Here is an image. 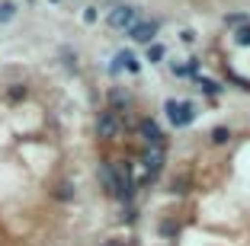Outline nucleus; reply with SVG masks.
Returning a JSON list of instances; mask_svg holds the SVG:
<instances>
[{"label": "nucleus", "mask_w": 250, "mask_h": 246, "mask_svg": "<svg viewBox=\"0 0 250 246\" xmlns=\"http://www.w3.org/2000/svg\"><path fill=\"white\" fill-rule=\"evenodd\" d=\"M161 237L177 240L180 237V224H177V221H161Z\"/></svg>", "instance_id": "ddd939ff"}, {"label": "nucleus", "mask_w": 250, "mask_h": 246, "mask_svg": "<svg viewBox=\"0 0 250 246\" xmlns=\"http://www.w3.org/2000/svg\"><path fill=\"white\" fill-rule=\"evenodd\" d=\"M196 83H199V90L206 96H218L221 93V83L218 80H208V77H196Z\"/></svg>", "instance_id": "9d476101"}, {"label": "nucleus", "mask_w": 250, "mask_h": 246, "mask_svg": "<svg viewBox=\"0 0 250 246\" xmlns=\"http://www.w3.org/2000/svg\"><path fill=\"white\" fill-rule=\"evenodd\" d=\"M234 42H237V45H244V48L250 45V22H247V26H241V29L234 32Z\"/></svg>", "instance_id": "6ab92c4d"}, {"label": "nucleus", "mask_w": 250, "mask_h": 246, "mask_svg": "<svg viewBox=\"0 0 250 246\" xmlns=\"http://www.w3.org/2000/svg\"><path fill=\"white\" fill-rule=\"evenodd\" d=\"M183 42H196V32H192V29H183Z\"/></svg>", "instance_id": "4be33fe9"}, {"label": "nucleus", "mask_w": 250, "mask_h": 246, "mask_svg": "<svg viewBox=\"0 0 250 246\" xmlns=\"http://www.w3.org/2000/svg\"><path fill=\"white\" fill-rule=\"evenodd\" d=\"M122 67H125L128 74H138V71H141V61L135 58L132 51H119L116 58H112V74H119Z\"/></svg>", "instance_id": "6e6552de"}, {"label": "nucleus", "mask_w": 250, "mask_h": 246, "mask_svg": "<svg viewBox=\"0 0 250 246\" xmlns=\"http://www.w3.org/2000/svg\"><path fill=\"white\" fill-rule=\"evenodd\" d=\"M96 134H100V141H106V144L119 141L122 138V115H116L112 109H103V112L96 115Z\"/></svg>", "instance_id": "f03ea898"}, {"label": "nucleus", "mask_w": 250, "mask_h": 246, "mask_svg": "<svg viewBox=\"0 0 250 246\" xmlns=\"http://www.w3.org/2000/svg\"><path fill=\"white\" fill-rule=\"evenodd\" d=\"M189 176H173V182H170V192H173V195H186V192H189Z\"/></svg>", "instance_id": "9b49d317"}, {"label": "nucleus", "mask_w": 250, "mask_h": 246, "mask_svg": "<svg viewBox=\"0 0 250 246\" xmlns=\"http://www.w3.org/2000/svg\"><path fill=\"white\" fill-rule=\"evenodd\" d=\"M138 138L145 141V147H164L167 144V134L161 131V125L154 118H141L138 122Z\"/></svg>", "instance_id": "7ed1b4c3"}, {"label": "nucleus", "mask_w": 250, "mask_h": 246, "mask_svg": "<svg viewBox=\"0 0 250 246\" xmlns=\"http://www.w3.org/2000/svg\"><path fill=\"white\" fill-rule=\"evenodd\" d=\"M250 16L247 13H228L225 16V26H234V29H241V26H247Z\"/></svg>", "instance_id": "dca6fc26"}, {"label": "nucleus", "mask_w": 250, "mask_h": 246, "mask_svg": "<svg viewBox=\"0 0 250 246\" xmlns=\"http://www.w3.org/2000/svg\"><path fill=\"white\" fill-rule=\"evenodd\" d=\"M228 141H231V128H225V125H218V128H215L212 131V144H228Z\"/></svg>", "instance_id": "2eb2a0df"}, {"label": "nucleus", "mask_w": 250, "mask_h": 246, "mask_svg": "<svg viewBox=\"0 0 250 246\" xmlns=\"http://www.w3.org/2000/svg\"><path fill=\"white\" fill-rule=\"evenodd\" d=\"M106 22H109L112 29H125V32H128L135 22H138V10L128 7V3H122V7H116L109 16H106Z\"/></svg>", "instance_id": "20e7f679"}, {"label": "nucleus", "mask_w": 250, "mask_h": 246, "mask_svg": "<svg viewBox=\"0 0 250 246\" xmlns=\"http://www.w3.org/2000/svg\"><path fill=\"white\" fill-rule=\"evenodd\" d=\"M164 160H167V151H164V147H145L141 157H138V163L145 167L147 176H157L164 170Z\"/></svg>", "instance_id": "39448f33"}, {"label": "nucleus", "mask_w": 250, "mask_h": 246, "mask_svg": "<svg viewBox=\"0 0 250 246\" xmlns=\"http://www.w3.org/2000/svg\"><path fill=\"white\" fill-rule=\"evenodd\" d=\"M100 182H103L106 195L116 198V160H109V157L100 160Z\"/></svg>", "instance_id": "0eeeda50"}, {"label": "nucleus", "mask_w": 250, "mask_h": 246, "mask_svg": "<svg viewBox=\"0 0 250 246\" xmlns=\"http://www.w3.org/2000/svg\"><path fill=\"white\" fill-rule=\"evenodd\" d=\"M83 22H96V10H93V7L83 10Z\"/></svg>", "instance_id": "aec40b11"}, {"label": "nucleus", "mask_w": 250, "mask_h": 246, "mask_svg": "<svg viewBox=\"0 0 250 246\" xmlns=\"http://www.w3.org/2000/svg\"><path fill=\"white\" fill-rule=\"evenodd\" d=\"M52 3H58V0H52Z\"/></svg>", "instance_id": "b1692460"}, {"label": "nucleus", "mask_w": 250, "mask_h": 246, "mask_svg": "<svg viewBox=\"0 0 250 246\" xmlns=\"http://www.w3.org/2000/svg\"><path fill=\"white\" fill-rule=\"evenodd\" d=\"M100 246H125L122 240H106V243H100Z\"/></svg>", "instance_id": "5701e85b"}, {"label": "nucleus", "mask_w": 250, "mask_h": 246, "mask_svg": "<svg viewBox=\"0 0 250 246\" xmlns=\"http://www.w3.org/2000/svg\"><path fill=\"white\" fill-rule=\"evenodd\" d=\"M109 109L116 112V115H122V112L128 115V109H132V96L125 93V90H119V87L109 90Z\"/></svg>", "instance_id": "1a4fd4ad"}, {"label": "nucleus", "mask_w": 250, "mask_h": 246, "mask_svg": "<svg viewBox=\"0 0 250 246\" xmlns=\"http://www.w3.org/2000/svg\"><path fill=\"white\" fill-rule=\"evenodd\" d=\"M157 29H161L157 19H141V22H135L132 29H128V38H132V42H141V45H154Z\"/></svg>", "instance_id": "423d86ee"}, {"label": "nucleus", "mask_w": 250, "mask_h": 246, "mask_svg": "<svg viewBox=\"0 0 250 246\" xmlns=\"http://www.w3.org/2000/svg\"><path fill=\"white\" fill-rule=\"evenodd\" d=\"M13 16H16V3L13 0H3V3H0V22L13 19Z\"/></svg>", "instance_id": "f3484780"}, {"label": "nucleus", "mask_w": 250, "mask_h": 246, "mask_svg": "<svg viewBox=\"0 0 250 246\" xmlns=\"http://www.w3.org/2000/svg\"><path fill=\"white\" fill-rule=\"evenodd\" d=\"M164 55H167V51H164V45H147V55H145V58L147 61H151V64H161V61H164Z\"/></svg>", "instance_id": "4468645a"}, {"label": "nucleus", "mask_w": 250, "mask_h": 246, "mask_svg": "<svg viewBox=\"0 0 250 246\" xmlns=\"http://www.w3.org/2000/svg\"><path fill=\"white\" fill-rule=\"evenodd\" d=\"M55 198H58V202H74V186L71 182H58V186H55Z\"/></svg>", "instance_id": "f8f14e48"}, {"label": "nucleus", "mask_w": 250, "mask_h": 246, "mask_svg": "<svg viewBox=\"0 0 250 246\" xmlns=\"http://www.w3.org/2000/svg\"><path fill=\"white\" fill-rule=\"evenodd\" d=\"M164 109H167V118L177 125V128H189V125L196 122V115H199L196 106H192L189 99H167Z\"/></svg>", "instance_id": "f257e3e1"}, {"label": "nucleus", "mask_w": 250, "mask_h": 246, "mask_svg": "<svg viewBox=\"0 0 250 246\" xmlns=\"http://www.w3.org/2000/svg\"><path fill=\"white\" fill-rule=\"evenodd\" d=\"M7 99H10V102H20V99H26V87H22V83H13V87L7 90Z\"/></svg>", "instance_id": "a211bd4d"}, {"label": "nucleus", "mask_w": 250, "mask_h": 246, "mask_svg": "<svg viewBox=\"0 0 250 246\" xmlns=\"http://www.w3.org/2000/svg\"><path fill=\"white\" fill-rule=\"evenodd\" d=\"M186 71H189V74H199V58H189V64H186Z\"/></svg>", "instance_id": "412c9836"}]
</instances>
